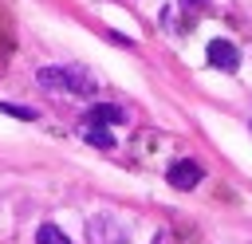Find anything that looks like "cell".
Here are the masks:
<instances>
[{"label": "cell", "instance_id": "obj_1", "mask_svg": "<svg viewBox=\"0 0 252 244\" xmlns=\"http://www.w3.org/2000/svg\"><path fill=\"white\" fill-rule=\"evenodd\" d=\"M201 177H205V169H201L197 161H189V157H185V161H173L169 173H165V181H169L173 189H197Z\"/></svg>", "mask_w": 252, "mask_h": 244}, {"label": "cell", "instance_id": "obj_2", "mask_svg": "<svg viewBox=\"0 0 252 244\" xmlns=\"http://www.w3.org/2000/svg\"><path fill=\"white\" fill-rule=\"evenodd\" d=\"M205 59H209L213 67H220V71H236V67H240V51H236V43H228V39H213V43L205 47Z\"/></svg>", "mask_w": 252, "mask_h": 244}, {"label": "cell", "instance_id": "obj_3", "mask_svg": "<svg viewBox=\"0 0 252 244\" xmlns=\"http://www.w3.org/2000/svg\"><path fill=\"white\" fill-rule=\"evenodd\" d=\"M63 91H67V94H83V98H91V94L98 91V83H94V75L83 71V67H63Z\"/></svg>", "mask_w": 252, "mask_h": 244}, {"label": "cell", "instance_id": "obj_4", "mask_svg": "<svg viewBox=\"0 0 252 244\" xmlns=\"http://www.w3.org/2000/svg\"><path fill=\"white\" fill-rule=\"evenodd\" d=\"M91 240H94V244H126L122 228H118L110 216H94V220H91Z\"/></svg>", "mask_w": 252, "mask_h": 244}, {"label": "cell", "instance_id": "obj_5", "mask_svg": "<svg viewBox=\"0 0 252 244\" xmlns=\"http://www.w3.org/2000/svg\"><path fill=\"white\" fill-rule=\"evenodd\" d=\"M130 114L122 110V106H114V102H98V106H91V114H87V126H118V122H126Z\"/></svg>", "mask_w": 252, "mask_h": 244}, {"label": "cell", "instance_id": "obj_6", "mask_svg": "<svg viewBox=\"0 0 252 244\" xmlns=\"http://www.w3.org/2000/svg\"><path fill=\"white\" fill-rule=\"evenodd\" d=\"M83 138H87L91 146H98V150H114V134H110L106 126H87Z\"/></svg>", "mask_w": 252, "mask_h": 244}, {"label": "cell", "instance_id": "obj_7", "mask_svg": "<svg viewBox=\"0 0 252 244\" xmlns=\"http://www.w3.org/2000/svg\"><path fill=\"white\" fill-rule=\"evenodd\" d=\"M35 244H71V240H67V232H63V228H55V224H39Z\"/></svg>", "mask_w": 252, "mask_h": 244}, {"label": "cell", "instance_id": "obj_8", "mask_svg": "<svg viewBox=\"0 0 252 244\" xmlns=\"http://www.w3.org/2000/svg\"><path fill=\"white\" fill-rule=\"evenodd\" d=\"M0 110H4V114H12V118H24V122H35V118H39V110H35V106H16V102H0Z\"/></svg>", "mask_w": 252, "mask_h": 244}, {"label": "cell", "instance_id": "obj_9", "mask_svg": "<svg viewBox=\"0 0 252 244\" xmlns=\"http://www.w3.org/2000/svg\"><path fill=\"white\" fill-rule=\"evenodd\" d=\"M177 4H181V8H185V12H197V8H201V4H205V0H177Z\"/></svg>", "mask_w": 252, "mask_h": 244}]
</instances>
